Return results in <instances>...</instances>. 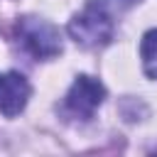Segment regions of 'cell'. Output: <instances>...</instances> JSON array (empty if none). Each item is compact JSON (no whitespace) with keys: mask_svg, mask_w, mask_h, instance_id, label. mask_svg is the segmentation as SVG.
<instances>
[{"mask_svg":"<svg viewBox=\"0 0 157 157\" xmlns=\"http://www.w3.org/2000/svg\"><path fill=\"white\" fill-rule=\"evenodd\" d=\"M137 2L140 0H88L86 7L76 12L69 22L71 39L88 49L105 47L113 39L120 17Z\"/></svg>","mask_w":157,"mask_h":157,"instance_id":"cell-1","label":"cell"},{"mask_svg":"<svg viewBox=\"0 0 157 157\" xmlns=\"http://www.w3.org/2000/svg\"><path fill=\"white\" fill-rule=\"evenodd\" d=\"M140 56H142V71L150 78H157V29H150L142 34Z\"/></svg>","mask_w":157,"mask_h":157,"instance_id":"cell-5","label":"cell"},{"mask_svg":"<svg viewBox=\"0 0 157 157\" xmlns=\"http://www.w3.org/2000/svg\"><path fill=\"white\" fill-rule=\"evenodd\" d=\"M15 42L22 52H27L32 59L47 61L61 54V34L59 29L44 20V17H20L15 25Z\"/></svg>","mask_w":157,"mask_h":157,"instance_id":"cell-2","label":"cell"},{"mask_svg":"<svg viewBox=\"0 0 157 157\" xmlns=\"http://www.w3.org/2000/svg\"><path fill=\"white\" fill-rule=\"evenodd\" d=\"M32 96L29 81L17 71L0 74V113L7 118H15L25 110L27 101Z\"/></svg>","mask_w":157,"mask_h":157,"instance_id":"cell-4","label":"cell"},{"mask_svg":"<svg viewBox=\"0 0 157 157\" xmlns=\"http://www.w3.org/2000/svg\"><path fill=\"white\" fill-rule=\"evenodd\" d=\"M103 98H105L103 83L93 76L81 74V76L74 78L71 88L66 91L64 103H61V113L71 120H81V123L91 120L93 113L98 110V105L103 103Z\"/></svg>","mask_w":157,"mask_h":157,"instance_id":"cell-3","label":"cell"}]
</instances>
